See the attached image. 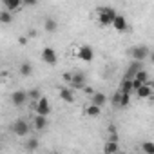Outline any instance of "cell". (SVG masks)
<instances>
[{
	"instance_id": "7a4b0ae2",
	"label": "cell",
	"mask_w": 154,
	"mask_h": 154,
	"mask_svg": "<svg viewBox=\"0 0 154 154\" xmlns=\"http://www.w3.org/2000/svg\"><path fill=\"white\" fill-rule=\"evenodd\" d=\"M31 127H33V125H31L27 120H24V118H18V120H15V122L11 123V132H13L15 136H20V138H24V136H27V134H29Z\"/></svg>"
},
{
	"instance_id": "cb8c5ba5",
	"label": "cell",
	"mask_w": 154,
	"mask_h": 154,
	"mask_svg": "<svg viewBox=\"0 0 154 154\" xmlns=\"http://www.w3.org/2000/svg\"><path fill=\"white\" fill-rule=\"evenodd\" d=\"M150 93H152V96H150V100H154V84H150Z\"/></svg>"
},
{
	"instance_id": "4fadbf2b",
	"label": "cell",
	"mask_w": 154,
	"mask_h": 154,
	"mask_svg": "<svg viewBox=\"0 0 154 154\" xmlns=\"http://www.w3.org/2000/svg\"><path fill=\"white\" fill-rule=\"evenodd\" d=\"M136 96H138L140 100H150V96H152V93H150V82L145 84V85H141V87L136 91Z\"/></svg>"
},
{
	"instance_id": "7402d4cb",
	"label": "cell",
	"mask_w": 154,
	"mask_h": 154,
	"mask_svg": "<svg viewBox=\"0 0 154 154\" xmlns=\"http://www.w3.org/2000/svg\"><path fill=\"white\" fill-rule=\"evenodd\" d=\"M141 150L145 154H154V141H143L141 143Z\"/></svg>"
},
{
	"instance_id": "ba28073f",
	"label": "cell",
	"mask_w": 154,
	"mask_h": 154,
	"mask_svg": "<svg viewBox=\"0 0 154 154\" xmlns=\"http://www.w3.org/2000/svg\"><path fill=\"white\" fill-rule=\"evenodd\" d=\"M42 60H44L45 63H49V65H54V63L58 62V54H56V51H54L53 47H44V51H42Z\"/></svg>"
},
{
	"instance_id": "5b68a950",
	"label": "cell",
	"mask_w": 154,
	"mask_h": 154,
	"mask_svg": "<svg viewBox=\"0 0 154 154\" xmlns=\"http://www.w3.org/2000/svg\"><path fill=\"white\" fill-rule=\"evenodd\" d=\"M33 111H35V114H38V116H49V114H51V103H49V100L44 96V98L38 100L36 103H33Z\"/></svg>"
},
{
	"instance_id": "52a82bcc",
	"label": "cell",
	"mask_w": 154,
	"mask_h": 154,
	"mask_svg": "<svg viewBox=\"0 0 154 154\" xmlns=\"http://www.w3.org/2000/svg\"><path fill=\"white\" fill-rule=\"evenodd\" d=\"M27 102H29L27 91H15V93L11 94V103H13L15 107H22V105H26Z\"/></svg>"
},
{
	"instance_id": "6da1fadb",
	"label": "cell",
	"mask_w": 154,
	"mask_h": 154,
	"mask_svg": "<svg viewBox=\"0 0 154 154\" xmlns=\"http://www.w3.org/2000/svg\"><path fill=\"white\" fill-rule=\"evenodd\" d=\"M96 17H98V24H100V26L109 27V26H112V24H114V20H116L118 13H116L111 6H102V8H98V9H96Z\"/></svg>"
},
{
	"instance_id": "ffe728a7",
	"label": "cell",
	"mask_w": 154,
	"mask_h": 154,
	"mask_svg": "<svg viewBox=\"0 0 154 154\" xmlns=\"http://www.w3.org/2000/svg\"><path fill=\"white\" fill-rule=\"evenodd\" d=\"M27 94H29V102H31V103H36L38 100H42V98H44V94L40 93V89H31Z\"/></svg>"
},
{
	"instance_id": "ac0fdd59",
	"label": "cell",
	"mask_w": 154,
	"mask_h": 154,
	"mask_svg": "<svg viewBox=\"0 0 154 154\" xmlns=\"http://www.w3.org/2000/svg\"><path fill=\"white\" fill-rule=\"evenodd\" d=\"M38 145H40V141H38L36 138H29V140L24 143V149H26L27 152H35V150L38 149Z\"/></svg>"
},
{
	"instance_id": "603a6c76",
	"label": "cell",
	"mask_w": 154,
	"mask_h": 154,
	"mask_svg": "<svg viewBox=\"0 0 154 154\" xmlns=\"http://www.w3.org/2000/svg\"><path fill=\"white\" fill-rule=\"evenodd\" d=\"M112 105L122 109V91H120V89H118V91L112 94Z\"/></svg>"
},
{
	"instance_id": "8fae6325",
	"label": "cell",
	"mask_w": 154,
	"mask_h": 154,
	"mask_svg": "<svg viewBox=\"0 0 154 154\" xmlns=\"http://www.w3.org/2000/svg\"><path fill=\"white\" fill-rule=\"evenodd\" d=\"M112 27H114L118 33H127V31H129V22H127V18H125L123 15H118L116 20H114V24H112Z\"/></svg>"
},
{
	"instance_id": "484cf974",
	"label": "cell",
	"mask_w": 154,
	"mask_h": 154,
	"mask_svg": "<svg viewBox=\"0 0 154 154\" xmlns=\"http://www.w3.org/2000/svg\"><path fill=\"white\" fill-rule=\"evenodd\" d=\"M18 42H20V44H22V45H26V42H27V38H24V36H22V38H20V40H18Z\"/></svg>"
},
{
	"instance_id": "d4e9b609",
	"label": "cell",
	"mask_w": 154,
	"mask_h": 154,
	"mask_svg": "<svg viewBox=\"0 0 154 154\" xmlns=\"http://www.w3.org/2000/svg\"><path fill=\"white\" fill-rule=\"evenodd\" d=\"M149 60H150V62H152V63H154V49H152V51H150V56H149Z\"/></svg>"
},
{
	"instance_id": "8992f818",
	"label": "cell",
	"mask_w": 154,
	"mask_h": 154,
	"mask_svg": "<svg viewBox=\"0 0 154 154\" xmlns=\"http://www.w3.org/2000/svg\"><path fill=\"white\" fill-rule=\"evenodd\" d=\"M76 56H78L80 60H84V62H93V58H94V49H93L91 45H87V44H82V45L78 47V51H76Z\"/></svg>"
},
{
	"instance_id": "7c38bea8",
	"label": "cell",
	"mask_w": 154,
	"mask_h": 154,
	"mask_svg": "<svg viewBox=\"0 0 154 154\" xmlns=\"http://www.w3.org/2000/svg\"><path fill=\"white\" fill-rule=\"evenodd\" d=\"M58 96H60L62 102H65V103H72V102H74V94H72V89H71V87H62V89L58 91Z\"/></svg>"
},
{
	"instance_id": "e0dca14e",
	"label": "cell",
	"mask_w": 154,
	"mask_h": 154,
	"mask_svg": "<svg viewBox=\"0 0 154 154\" xmlns=\"http://www.w3.org/2000/svg\"><path fill=\"white\" fill-rule=\"evenodd\" d=\"M105 154H120V145L118 141H107L105 143Z\"/></svg>"
},
{
	"instance_id": "5bb4252c",
	"label": "cell",
	"mask_w": 154,
	"mask_h": 154,
	"mask_svg": "<svg viewBox=\"0 0 154 154\" xmlns=\"http://www.w3.org/2000/svg\"><path fill=\"white\" fill-rule=\"evenodd\" d=\"M91 103L102 109V107H103V105L107 103V96H105L103 93H94V94L91 96Z\"/></svg>"
},
{
	"instance_id": "9a60e30c",
	"label": "cell",
	"mask_w": 154,
	"mask_h": 154,
	"mask_svg": "<svg viewBox=\"0 0 154 154\" xmlns=\"http://www.w3.org/2000/svg\"><path fill=\"white\" fill-rule=\"evenodd\" d=\"M18 72H20V76H24V78L31 76L33 74V63L31 62H22L20 67H18Z\"/></svg>"
},
{
	"instance_id": "2e32d148",
	"label": "cell",
	"mask_w": 154,
	"mask_h": 154,
	"mask_svg": "<svg viewBox=\"0 0 154 154\" xmlns=\"http://www.w3.org/2000/svg\"><path fill=\"white\" fill-rule=\"evenodd\" d=\"M44 29L47 31V33H56L58 31V20H54V18H45V22H44Z\"/></svg>"
},
{
	"instance_id": "277c9868",
	"label": "cell",
	"mask_w": 154,
	"mask_h": 154,
	"mask_svg": "<svg viewBox=\"0 0 154 154\" xmlns=\"http://www.w3.org/2000/svg\"><path fill=\"white\" fill-rule=\"evenodd\" d=\"M69 87L74 91V89H78V91H84L85 87H87V84H85V74L82 72V71H76V72H72V76H71V82H69Z\"/></svg>"
},
{
	"instance_id": "44dd1931",
	"label": "cell",
	"mask_w": 154,
	"mask_h": 154,
	"mask_svg": "<svg viewBox=\"0 0 154 154\" xmlns=\"http://www.w3.org/2000/svg\"><path fill=\"white\" fill-rule=\"evenodd\" d=\"M11 22H13V13H9L6 9L0 11V24H11Z\"/></svg>"
},
{
	"instance_id": "9c48e42d",
	"label": "cell",
	"mask_w": 154,
	"mask_h": 154,
	"mask_svg": "<svg viewBox=\"0 0 154 154\" xmlns=\"http://www.w3.org/2000/svg\"><path fill=\"white\" fill-rule=\"evenodd\" d=\"M2 6H4V9L6 11H9V13H17V11H20L22 9V0H2Z\"/></svg>"
},
{
	"instance_id": "d6986e66",
	"label": "cell",
	"mask_w": 154,
	"mask_h": 154,
	"mask_svg": "<svg viewBox=\"0 0 154 154\" xmlns=\"http://www.w3.org/2000/svg\"><path fill=\"white\" fill-rule=\"evenodd\" d=\"M100 112H102V109L96 107V105H93V103H89V105L85 107V114H87L89 118H96V116H100Z\"/></svg>"
},
{
	"instance_id": "4316f807",
	"label": "cell",
	"mask_w": 154,
	"mask_h": 154,
	"mask_svg": "<svg viewBox=\"0 0 154 154\" xmlns=\"http://www.w3.org/2000/svg\"><path fill=\"white\" fill-rule=\"evenodd\" d=\"M45 154H54V152H45Z\"/></svg>"
},
{
	"instance_id": "30bf717a",
	"label": "cell",
	"mask_w": 154,
	"mask_h": 154,
	"mask_svg": "<svg viewBox=\"0 0 154 154\" xmlns=\"http://www.w3.org/2000/svg\"><path fill=\"white\" fill-rule=\"evenodd\" d=\"M31 125H33V129H35V131H38V132H44V131L47 129V125H49V122H47V116H38V114H36V116L33 118V123H31Z\"/></svg>"
},
{
	"instance_id": "3957f363",
	"label": "cell",
	"mask_w": 154,
	"mask_h": 154,
	"mask_svg": "<svg viewBox=\"0 0 154 154\" xmlns=\"http://www.w3.org/2000/svg\"><path fill=\"white\" fill-rule=\"evenodd\" d=\"M150 51L152 49H149L147 45H134L132 49H131V58H132V62H143V60H147L149 56H150Z\"/></svg>"
}]
</instances>
